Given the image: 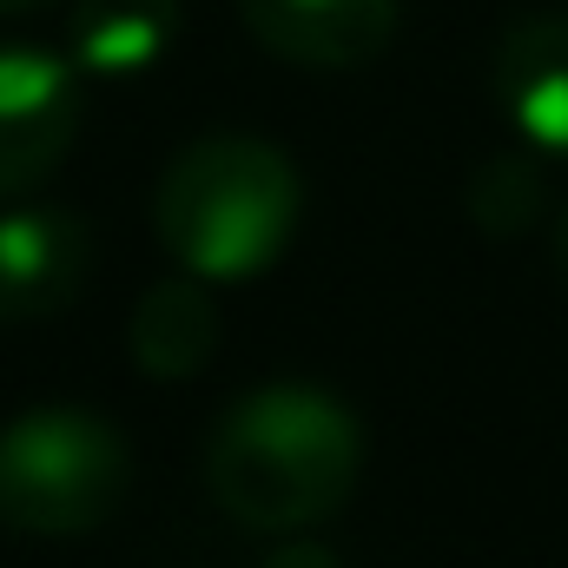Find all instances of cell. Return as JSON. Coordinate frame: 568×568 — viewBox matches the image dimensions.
Listing matches in <instances>:
<instances>
[{
    "label": "cell",
    "instance_id": "6da1fadb",
    "mask_svg": "<svg viewBox=\"0 0 568 568\" xmlns=\"http://www.w3.org/2000/svg\"><path fill=\"white\" fill-rule=\"evenodd\" d=\"M364 476V424L317 384L245 390L205 449L212 503L252 536H297L331 523Z\"/></svg>",
    "mask_w": 568,
    "mask_h": 568
},
{
    "label": "cell",
    "instance_id": "7a4b0ae2",
    "mask_svg": "<svg viewBox=\"0 0 568 568\" xmlns=\"http://www.w3.org/2000/svg\"><path fill=\"white\" fill-rule=\"evenodd\" d=\"M304 185L272 140L212 133L185 145L152 199V232L165 258L199 284H245L272 272L297 239Z\"/></svg>",
    "mask_w": 568,
    "mask_h": 568
},
{
    "label": "cell",
    "instance_id": "3957f363",
    "mask_svg": "<svg viewBox=\"0 0 568 568\" xmlns=\"http://www.w3.org/2000/svg\"><path fill=\"white\" fill-rule=\"evenodd\" d=\"M133 449L100 410L40 404L0 429V523L20 536H87L113 523Z\"/></svg>",
    "mask_w": 568,
    "mask_h": 568
},
{
    "label": "cell",
    "instance_id": "277c9868",
    "mask_svg": "<svg viewBox=\"0 0 568 568\" xmlns=\"http://www.w3.org/2000/svg\"><path fill=\"white\" fill-rule=\"evenodd\" d=\"M80 67L7 40L0 47V199H27L40 179L60 172V159L80 140Z\"/></svg>",
    "mask_w": 568,
    "mask_h": 568
},
{
    "label": "cell",
    "instance_id": "5b68a950",
    "mask_svg": "<svg viewBox=\"0 0 568 568\" xmlns=\"http://www.w3.org/2000/svg\"><path fill=\"white\" fill-rule=\"evenodd\" d=\"M93 278V232L67 205L0 212V324H47Z\"/></svg>",
    "mask_w": 568,
    "mask_h": 568
},
{
    "label": "cell",
    "instance_id": "8992f818",
    "mask_svg": "<svg viewBox=\"0 0 568 568\" xmlns=\"http://www.w3.org/2000/svg\"><path fill=\"white\" fill-rule=\"evenodd\" d=\"M489 87L529 152L568 159V13L509 20L489 60Z\"/></svg>",
    "mask_w": 568,
    "mask_h": 568
},
{
    "label": "cell",
    "instance_id": "52a82bcc",
    "mask_svg": "<svg viewBox=\"0 0 568 568\" xmlns=\"http://www.w3.org/2000/svg\"><path fill=\"white\" fill-rule=\"evenodd\" d=\"M245 33L291 67L344 73L397 40V0H239Z\"/></svg>",
    "mask_w": 568,
    "mask_h": 568
},
{
    "label": "cell",
    "instance_id": "ba28073f",
    "mask_svg": "<svg viewBox=\"0 0 568 568\" xmlns=\"http://www.w3.org/2000/svg\"><path fill=\"white\" fill-rule=\"evenodd\" d=\"M179 40V0H73L67 60L80 80H140Z\"/></svg>",
    "mask_w": 568,
    "mask_h": 568
},
{
    "label": "cell",
    "instance_id": "9c48e42d",
    "mask_svg": "<svg viewBox=\"0 0 568 568\" xmlns=\"http://www.w3.org/2000/svg\"><path fill=\"white\" fill-rule=\"evenodd\" d=\"M126 351L145 377H199L219 351V311H212V291L199 278H165L152 284L126 324Z\"/></svg>",
    "mask_w": 568,
    "mask_h": 568
},
{
    "label": "cell",
    "instance_id": "30bf717a",
    "mask_svg": "<svg viewBox=\"0 0 568 568\" xmlns=\"http://www.w3.org/2000/svg\"><path fill=\"white\" fill-rule=\"evenodd\" d=\"M469 219H476L483 232H496V239L529 232V225L542 219V179H536V165H529L523 152L483 159L476 179H469Z\"/></svg>",
    "mask_w": 568,
    "mask_h": 568
},
{
    "label": "cell",
    "instance_id": "8fae6325",
    "mask_svg": "<svg viewBox=\"0 0 568 568\" xmlns=\"http://www.w3.org/2000/svg\"><path fill=\"white\" fill-rule=\"evenodd\" d=\"M265 568H337V556H331V549H317V542H291V549H278Z\"/></svg>",
    "mask_w": 568,
    "mask_h": 568
},
{
    "label": "cell",
    "instance_id": "7c38bea8",
    "mask_svg": "<svg viewBox=\"0 0 568 568\" xmlns=\"http://www.w3.org/2000/svg\"><path fill=\"white\" fill-rule=\"evenodd\" d=\"M549 265H556V278L568 284V205L556 212V225H549Z\"/></svg>",
    "mask_w": 568,
    "mask_h": 568
},
{
    "label": "cell",
    "instance_id": "4fadbf2b",
    "mask_svg": "<svg viewBox=\"0 0 568 568\" xmlns=\"http://www.w3.org/2000/svg\"><path fill=\"white\" fill-rule=\"evenodd\" d=\"M33 7H47V0H0V13H33Z\"/></svg>",
    "mask_w": 568,
    "mask_h": 568
}]
</instances>
